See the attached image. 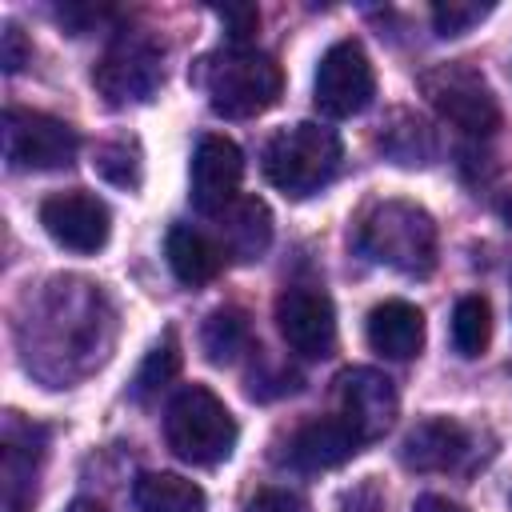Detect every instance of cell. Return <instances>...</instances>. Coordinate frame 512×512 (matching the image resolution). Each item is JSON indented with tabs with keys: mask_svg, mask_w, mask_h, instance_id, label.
Masks as SVG:
<instances>
[{
	"mask_svg": "<svg viewBox=\"0 0 512 512\" xmlns=\"http://www.w3.org/2000/svg\"><path fill=\"white\" fill-rule=\"evenodd\" d=\"M40 224L60 248L88 256V252H100L108 244L112 212L96 192L68 188V192H52L40 204Z\"/></svg>",
	"mask_w": 512,
	"mask_h": 512,
	"instance_id": "30bf717a",
	"label": "cell"
},
{
	"mask_svg": "<svg viewBox=\"0 0 512 512\" xmlns=\"http://www.w3.org/2000/svg\"><path fill=\"white\" fill-rule=\"evenodd\" d=\"M248 512H308V504L292 488H260L248 500Z\"/></svg>",
	"mask_w": 512,
	"mask_h": 512,
	"instance_id": "83f0119b",
	"label": "cell"
},
{
	"mask_svg": "<svg viewBox=\"0 0 512 512\" xmlns=\"http://www.w3.org/2000/svg\"><path fill=\"white\" fill-rule=\"evenodd\" d=\"M360 452V436L340 420V416H320L300 424L288 436V464L300 472H328L340 468Z\"/></svg>",
	"mask_w": 512,
	"mask_h": 512,
	"instance_id": "9a60e30c",
	"label": "cell"
},
{
	"mask_svg": "<svg viewBox=\"0 0 512 512\" xmlns=\"http://www.w3.org/2000/svg\"><path fill=\"white\" fill-rule=\"evenodd\" d=\"M44 460V428L28 424L20 412L4 420V452H0V508L28 512L36 500V472Z\"/></svg>",
	"mask_w": 512,
	"mask_h": 512,
	"instance_id": "4fadbf2b",
	"label": "cell"
},
{
	"mask_svg": "<svg viewBox=\"0 0 512 512\" xmlns=\"http://www.w3.org/2000/svg\"><path fill=\"white\" fill-rule=\"evenodd\" d=\"M212 12L228 28V40L232 44H248V36L260 28V12L252 4H224V8H212Z\"/></svg>",
	"mask_w": 512,
	"mask_h": 512,
	"instance_id": "484cf974",
	"label": "cell"
},
{
	"mask_svg": "<svg viewBox=\"0 0 512 512\" xmlns=\"http://www.w3.org/2000/svg\"><path fill=\"white\" fill-rule=\"evenodd\" d=\"M376 96V72L368 52L356 40H336L320 64H316V80H312V100L324 116L332 120H348L360 116Z\"/></svg>",
	"mask_w": 512,
	"mask_h": 512,
	"instance_id": "ba28073f",
	"label": "cell"
},
{
	"mask_svg": "<svg viewBox=\"0 0 512 512\" xmlns=\"http://www.w3.org/2000/svg\"><path fill=\"white\" fill-rule=\"evenodd\" d=\"M368 348L384 360H412L424 348V312L408 300H384L368 312Z\"/></svg>",
	"mask_w": 512,
	"mask_h": 512,
	"instance_id": "e0dca14e",
	"label": "cell"
},
{
	"mask_svg": "<svg viewBox=\"0 0 512 512\" xmlns=\"http://www.w3.org/2000/svg\"><path fill=\"white\" fill-rule=\"evenodd\" d=\"M468 428L452 416H428L400 440V464L412 472H452L468 456Z\"/></svg>",
	"mask_w": 512,
	"mask_h": 512,
	"instance_id": "5bb4252c",
	"label": "cell"
},
{
	"mask_svg": "<svg viewBox=\"0 0 512 512\" xmlns=\"http://www.w3.org/2000/svg\"><path fill=\"white\" fill-rule=\"evenodd\" d=\"M0 136H4L8 168H20V172H56V168H68L80 152V136L72 124L32 108H8Z\"/></svg>",
	"mask_w": 512,
	"mask_h": 512,
	"instance_id": "52a82bcc",
	"label": "cell"
},
{
	"mask_svg": "<svg viewBox=\"0 0 512 512\" xmlns=\"http://www.w3.org/2000/svg\"><path fill=\"white\" fill-rule=\"evenodd\" d=\"M412 512H464V508H456L452 500H444V496L428 492V496H420V500L412 504Z\"/></svg>",
	"mask_w": 512,
	"mask_h": 512,
	"instance_id": "f1b7e54d",
	"label": "cell"
},
{
	"mask_svg": "<svg viewBox=\"0 0 512 512\" xmlns=\"http://www.w3.org/2000/svg\"><path fill=\"white\" fill-rule=\"evenodd\" d=\"M492 12V4H476V0H440L432 4V28L436 36H460L472 24H480Z\"/></svg>",
	"mask_w": 512,
	"mask_h": 512,
	"instance_id": "cb8c5ba5",
	"label": "cell"
},
{
	"mask_svg": "<svg viewBox=\"0 0 512 512\" xmlns=\"http://www.w3.org/2000/svg\"><path fill=\"white\" fill-rule=\"evenodd\" d=\"M196 84L204 88L216 116L248 120V116L268 112L280 100L284 72L268 52L248 48V44H228L220 52H208L196 64Z\"/></svg>",
	"mask_w": 512,
	"mask_h": 512,
	"instance_id": "6da1fadb",
	"label": "cell"
},
{
	"mask_svg": "<svg viewBox=\"0 0 512 512\" xmlns=\"http://www.w3.org/2000/svg\"><path fill=\"white\" fill-rule=\"evenodd\" d=\"M164 260H168V268H172V276H176L180 284L200 288V284H208V280L220 276V268H224V248L212 244V240H208L200 228H192V224H172L168 236H164Z\"/></svg>",
	"mask_w": 512,
	"mask_h": 512,
	"instance_id": "ac0fdd59",
	"label": "cell"
},
{
	"mask_svg": "<svg viewBox=\"0 0 512 512\" xmlns=\"http://www.w3.org/2000/svg\"><path fill=\"white\" fill-rule=\"evenodd\" d=\"M276 328L304 360H324L336 352V308L316 284H288L276 296Z\"/></svg>",
	"mask_w": 512,
	"mask_h": 512,
	"instance_id": "9c48e42d",
	"label": "cell"
},
{
	"mask_svg": "<svg viewBox=\"0 0 512 512\" xmlns=\"http://www.w3.org/2000/svg\"><path fill=\"white\" fill-rule=\"evenodd\" d=\"M64 512H104V508H100L96 500H72V504H68Z\"/></svg>",
	"mask_w": 512,
	"mask_h": 512,
	"instance_id": "f546056e",
	"label": "cell"
},
{
	"mask_svg": "<svg viewBox=\"0 0 512 512\" xmlns=\"http://www.w3.org/2000/svg\"><path fill=\"white\" fill-rule=\"evenodd\" d=\"M28 56H32V48H28L24 32L12 20H4V28H0V68L12 76V72H20L28 64Z\"/></svg>",
	"mask_w": 512,
	"mask_h": 512,
	"instance_id": "4316f807",
	"label": "cell"
},
{
	"mask_svg": "<svg viewBox=\"0 0 512 512\" xmlns=\"http://www.w3.org/2000/svg\"><path fill=\"white\" fill-rule=\"evenodd\" d=\"M336 400H340V420L360 436V444L380 440L400 412L396 384L380 368H348L336 380Z\"/></svg>",
	"mask_w": 512,
	"mask_h": 512,
	"instance_id": "8fae6325",
	"label": "cell"
},
{
	"mask_svg": "<svg viewBox=\"0 0 512 512\" xmlns=\"http://www.w3.org/2000/svg\"><path fill=\"white\" fill-rule=\"evenodd\" d=\"M236 416L228 404L204 388V384H184L168 408H164V440L184 464H220L236 448Z\"/></svg>",
	"mask_w": 512,
	"mask_h": 512,
	"instance_id": "277c9868",
	"label": "cell"
},
{
	"mask_svg": "<svg viewBox=\"0 0 512 512\" xmlns=\"http://www.w3.org/2000/svg\"><path fill=\"white\" fill-rule=\"evenodd\" d=\"M376 144L384 148V156L392 164H404V168H424L436 156V132L428 128V120H420L408 108L388 112V120L380 124Z\"/></svg>",
	"mask_w": 512,
	"mask_h": 512,
	"instance_id": "d6986e66",
	"label": "cell"
},
{
	"mask_svg": "<svg viewBox=\"0 0 512 512\" xmlns=\"http://www.w3.org/2000/svg\"><path fill=\"white\" fill-rule=\"evenodd\" d=\"M356 248L404 276H428L436 268V224L420 204L380 200L364 212L356 228Z\"/></svg>",
	"mask_w": 512,
	"mask_h": 512,
	"instance_id": "7a4b0ae2",
	"label": "cell"
},
{
	"mask_svg": "<svg viewBox=\"0 0 512 512\" xmlns=\"http://www.w3.org/2000/svg\"><path fill=\"white\" fill-rule=\"evenodd\" d=\"M344 144L332 128L316 120H300L292 128H280L264 148V176L284 196H312L340 172Z\"/></svg>",
	"mask_w": 512,
	"mask_h": 512,
	"instance_id": "3957f363",
	"label": "cell"
},
{
	"mask_svg": "<svg viewBox=\"0 0 512 512\" xmlns=\"http://www.w3.org/2000/svg\"><path fill=\"white\" fill-rule=\"evenodd\" d=\"M220 248L236 264H256L272 244V212L260 196H236L220 216Z\"/></svg>",
	"mask_w": 512,
	"mask_h": 512,
	"instance_id": "2e32d148",
	"label": "cell"
},
{
	"mask_svg": "<svg viewBox=\"0 0 512 512\" xmlns=\"http://www.w3.org/2000/svg\"><path fill=\"white\" fill-rule=\"evenodd\" d=\"M420 88H424L428 104L440 112V120H448L464 136H492L500 128V104H496V92L488 88V80L480 76V68H472L464 60L440 64V68L424 72Z\"/></svg>",
	"mask_w": 512,
	"mask_h": 512,
	"instance_id": "8992f818",
	"label": "cell"
},
{
	"mask_svg": "<svg viewBox=\"0 0 512 512\" xmlns=\"http://www.w3.org/2000/svg\"><path fill=\"white\" fill-rule=\"evenodd\" d=\"M240 180H244V156L228 136H200L192 148V164H188V196L192 208L204 216H220L236 196H240Z\"/></svg>",
	"mask_w": 512,
	"mask_h": 512,
	"instance_id": "7c38bea8",
	"label": "cell"
},
{
	"mask_svg": "<svg viewBox=\"0 0 512 512\" xmlns=\"http://www.w3.org/2000/svg\"><path fill=\"white\" fill-rule=\"evenodd\" d=\"M200 348L212 364H236L252 348V328L240 308H216L200 328Z\"/></svg>",
	"mask_w": 512,
	"mask_h": 512,
	"instance_id": "44dd1931",
	"label": "cell"
},
{
	"mask_svg": "<svg viewBox=\"0 0 512 512\" xmlns=\"http://www.w3.org/2000/svg\"><path fill=\"white\" fill-rule=\"evenodd\" d=\"M492 340V308L484 296H460L456 308H452V348L464 356V360H476L484 356Z\"/></svg>",
	"mask_w": 512,
	"mask_h": 512,
	"instance_id": "7402d4cb",
	"label": "cell"
},
{
	"mask_svg": "<svg viewBox=\"0 0 512 512\" xmlns=\"http://www.w3.org/2000/svg\"><path fill=\"white\" fill-rule=\"evenodd\" d=\"M96 172L120 188H136L140 184V160H136V148L128 144H104L96 148Z\"/></svg>",
	"mask_w": 512,
	"mask_h": 512,
	"instance_id": "d4e9b609",
	"label": "cell"
},
{
	"mask_svg": "<svg viewBox=\"0 0 512 512\" xmlns=\"http://www.w3.org/2000/svg\"><path fill=\"white\" fill-rule=\"evenodd\" d=\"M136 512H204V488L176 472H144L132 484Z\"/></svg>",
	"mask_w": 512,
	"mask_h": 512,
	"instance_id": "ffe728a7",
	"label": "cell"
},
{
	"mask_svg": "<svg viewBox=\"0 0 512 512\" xmlns=\"http://www.w3.org/2000/svg\"><path fill=\"white\" fill-rule=\"evenodd\" d=\"M176 368H180V344H176V332L168 328V332L152 344V352L144 356V364H140V372H136V380H132V396H136V400L156 396V392L176 376Z\"/></svg>",
	"mask_w": 512,
	"mask_h": 512,
	"instance_id": "603a6c76",
	"label": "cell"
},
{
	"mask_svg": "<svg viewBox=\"0 0 512 512\" xmlns=\"http://www.w3.org/2000/svg\"><path fill=\"white\" fill-rule=\"evenodd\" d=\"M92 84L112 108L144 104L164 84V48L148 32H120L96 60Z\"/></svg>",
	"mask_w": 512,
	"mask_h": 512,
	"instance_id": "5b68a950",
	"label": "cell"
}]
</instances>
